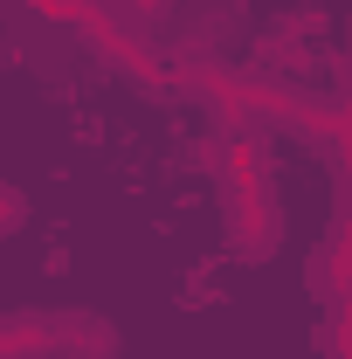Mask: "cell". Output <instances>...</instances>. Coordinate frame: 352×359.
Segmentation results:
<instances>
[{"label": "cell", "mask_w": 352, "mask_h": 359, "mask_svg": "<svg viewBox=\"0 0 352 359\" xmlns=\"http://www.w3.org/2000/svg\"><path fill=\"white\" fill-rule=\"evenodd\" d=\"M228 242H235V256H249V263H263L276 256V235H283V208H276V187H249V194H228Z\"/></svg>", "instance_id": "6da1fadb"}, {"label": "cell", "mask_w": 352, "mask_h": 359, "mask_svg": "<svg viewBox=\"0 0 352 359\" xmlns=\"http://www.w3.org/2000/svg\"><path fill=\"white\" fill-rule=\"evenodd\" d=\"M48 359H118V332L97 311H48Z\"/></svg>", "instance_id": "7a4b0ae2"}, {"label": "cell", "mask_w": 352, "mask_h": 359, "mask_svg": "<svg viewBox=\"0 0 352 359\" xmlns=\"http://www.w3.org/2000/svg\"><path fill=\"white\" fill-rule=\"evenodd\" d=\"M208 166L221 173V187H228V194L269 187V159H263V145H256V132H221L215 152H208Z\"/></svg>", "instance_id": "3957f363"}, {"label": "cell", "mask_w": 352, "mask_h": 359, "mask_svg": "<svg viewBox=\"0 0 352 359\" xmlns=\"http://www.w3.org/2000/svg\"><path fill=\"white\" fill-rule=\"evenodd\" d=\"M304 283H311V297H318V304H339V297L352 290V242L325 235V242L311 249V263H304Z\"/></svg>", "instance_id": "277c9868"}, {"label": "cell", "mask_w": 352, "mask_h": 359, "mask_svg": "<svg viewBox=\"0 0 352 359\" xmlns=\"http://www.w3.org/2000/svg\"><path fill=\"white\" fill-rule=\"evenodd\" d=\"M0 359H48V311H0Z\"/></svg>", "instance_id": "5b68a950"}, {"label": "cell", "mask_w": 352, "mask_h": 359, "mask_svg": "<svg viewBox=\"0 0 352 359\" xmlns=\"http://www.w3.org/2000/svg\"><path fill=\"white\" fill-rule=\"evenodd\" d=\"M325 353L352 359V290L339 297V304H325Z\"/></svg>", "instance_id": "8992f818"}, {"label": "cell", "mask_w": 352, "mask_h": 359, "mask_svg": "<svg viewBox=\"0 0 352 359\" xmlns=\"http://www.w3.org/2000/svg\"><path fill=\"white\" fill-rule=\"evenodd\" d=\"M111 7H118V21H125L132 35H152V28L173 14V0H111Z\"/></svg>", "instance_id": "52a82bcc"}, {"label": "cell", "mask_w": 352, "mask_h": 359, "mask_svg": "<svg viewBox=\"0 0 352 359\" xmlns=\"http://www.w3.org/2000/svg\"><path fill=\"white\" fill-rule=\"evenodd\" d=\"M21 222H28V194L0 180V235H21Z\"/></svg>", "instance_id": "ba28073f"}]
</instances>
